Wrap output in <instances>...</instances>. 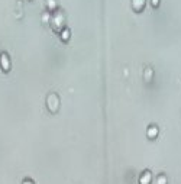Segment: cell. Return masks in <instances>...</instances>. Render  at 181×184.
<instances>
[{"label":"cell","instance_id":"277c9868","mask_svg":"<svg viewBox=\"0 0 181 184\" xmlns=\"http://www.w3.org/2000/svg\"><path fill=\"white\" fill-rule=\"evenodd\" d=\"M158 184H167V180H165L164 176H161V177L158 178Z\"/></svg>","mask_w":181,"mask_h":184},{"label":"cell","instance_id":"8992f818","mask_svg":"<svg viewBox=\"0 0 181 184\" xmlns=\"http://www.w3.org/2000/svg\"><path fill=\"white\" fill-rule=\"evenodd\" d=\"M23 184H33V183L31 181V180H25V181H23Z\"/></svg>","mask_w":181,"mask_h":184},{"label":"cell","instance_id":"6da1fadb","mask_svg":"<svg viewBox=\"0 0 181 184\" xmlns=\"http://www.w3.org/2000/svg\"><path fill=\"white\" fill-rule=\"evenodd\" d=\"M0 64H2V68L5 71H9L10 70V62H9V58H7L6 54H2L0 55Z\"/></svg>","mask_w":181,"mask_h":184},{"label":"cell","instance_id":"3957f363","mask_svg":"<svg viewBox=\"0 0 181 184\" xmlns=\"http://www.w3.org/2000/svg\"><path fill=\"white\" fill-rule=\"evenodd\" d=\"M156 135H158V129H156L155 126H151L148 129V136L149 138H155Z\"/></svg>","mask_w":181,"mask_h":184},{"label":"cell","instance_id":"7a4b0ae2","mask_svg":"<svg viewBox=\"0 0 181 184\" xmlns=\"http://www.w3.org/2000/svg\"><path fill=\"white\" fill-rule=\"evenodd\" d=\"M151 172L149 171H145L142 176H141V178H139V184H151Z\"/></svg>","mask_w":181,"mask_h":184},{"label":"cell","instance_id":"5b68a950","mask_svg":"<svg viewBox=\"0 0 181 184\" xmlns=\"http://www.w3.org/2000/svg\"><path fill=\"white\" fill-rule=\"evenodd\" d=\"M62 39H64V41L68 39V32H64V33H62Z\"/></svg>","mask_w":181,"mask_h":184}]
</instances>
